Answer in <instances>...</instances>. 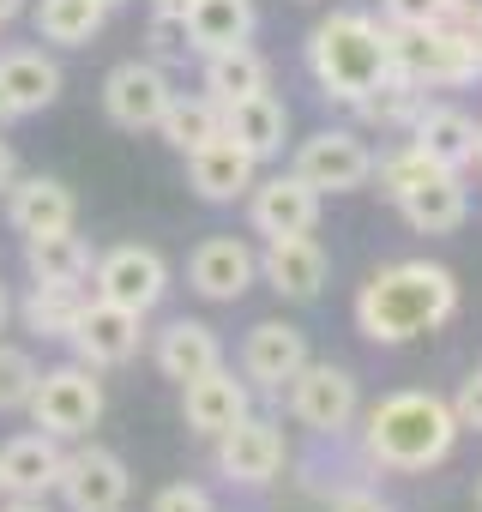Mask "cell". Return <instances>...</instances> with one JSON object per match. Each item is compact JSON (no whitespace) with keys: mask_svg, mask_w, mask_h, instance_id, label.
Masks as SVG:
<instances>
[{"mask_svg":"<svg viewBox=\"0 0 482 512\" xmlns=\"http://www.w3.org/2000/svg\"><path fill=\"white\" fill-rule=\"evenodd\" d=\"M452 314H458V278L434 260L380 266L356 290V332L368 344H410L422 332H440Z\"/></svg>","mask_w":482,"mask_h":512,"instance_id":"1","label":"cell"},{"mask_svg":"<svg viewBox=\"0 0 482 512\" xmlns=\"http://www.w3.org/2000/svg\"><path fill=\"white\" fill-rule=\"evenodd\" d=\"M458 416L446 398L434 392H386L368 416H362V452L368 464L380 470H398V476H422L434 464L452 458L458 446Z\"/></svg>","mask_w":482,"mask_h":512,"instance_id":"2","label":"cell"},{"mask_svg":"<svg viewBox=\"0 0 482 512\" xmlns=\"http://www.w3.org/2000/svg\"><path fill=\"white\" fill-rule=\"evenodd\" d=\"M308 73L320 85V97L332 103H362L386 73H392V43H386V25L368 19V13H332L314 25L308 37Z\"/></svg>","mask_w":482,"mask_h":512,"instance_id":"3","label":"cell"},{"mask_svg":"<svg viewBox=\"0 0 482 512\" xmlns=\"http://www.w3.org/2000/svg\"><path fill=\"white\" fill-rule=\"evenodd\" d=\"M386 43H392V73H404L410 85H440V91H452V85H470V79H482V61H476V43H470V31H458V25H428V31H392L386 25Z\"/></svg>","mask_w":482,"mask_h":512,"instance_id":"4","label":"cell"},{"mask_svg":"<svg viewBox=\"0 0 482 512\" xmlns=\"http://www.w3.org/2000/svg\"><path fill=\"white\" fill-rule=\"evenodd\" d=\"M103 380H97V368H85V362H61V368H43L37 374V386H31V416H37V428L43 434H55V440H91V428L103 422Z\"/></svg>","mask_w":482,"mask_h":512,"instance_id":"5","label":"cell"},{"mask_svg":"<svg viewBox=\"0 0 482 512\" xmlns=\"http://www.w3.org/2000/svg\"><path fill=\"white\" fill-rule=\"evenodd\" d=\"M284 398H290V416H296L308 434H320V440L350 434V428H356V416H362L356 374H350V368H338V362H314V356L296 368V380L284 386Z\"/></svg>","mask_w":482,"mask_h":512,"instance_id":"6","label":"cell"},{"mask_svg":"<svg viewBox=\"0 0 482 512\" xmlns=\"http://www.w3.org/2000/svg\"><path fill=\"white\" fill-rule=\"evenodd\" d=\"M91 296L97 302H115L127 314H151L163 296H169V260L157 247L145 241H121L109 253H97V266H91Z\"/></svg>","mask_w":482,"mask_h":512,"instance_id":"7","label":"cell"},{"mask_svg":"<svg viewBox=\"0 0 482 512\" xmlns=\"http://www.w3.org/2000/svg\"><path fill=\"white\" fill-rule=\"evenodd\" d=\"M55 494H61L67 512H121L133 500V476H127L121 452H109V446H73V452H61Z\"/></svg>","mask_w":482,"mask_h":512,"instance_id":"8","label":"cell"},{"mask_svg":"<svg viewBox=\"0 0 482 512\" xmlns=\"http://www.w3.org/2000/svg\"><path fill=\"white\" fill-rule=\"evenodd\" d=\"M296 175L320 193H362L374 181V151L350 127H320L296 145Z\"/></svg>","mask_w":482,"mask_h":512,"instance_id":"9","label":"cell"},{"mask_svg":"<svg viewBox=\"0 0 482 512\" xmlns=\"http://www.w3.org/2000/svg\"><path fill=\"white\" fill-rule=\"evenodd\" d=\"M284 428L278 422H266V416H241L235 428H223L217 434V470L235 482V488H266V482H278V470H284Z\"/></svg>","mask_w":482,"mask_h":512,"instance_id":"10","label":"cell"},{"mask_svg":"<svg viewBox=\"0 0 482 512\" xmlns=\"http://www.w3.org/2000/svg\"><path fill=\"white\" fill-rule=\"evenodd\" d=\"M169 97H175V85H169L163 61H121L103 79V115L127 133H157Z\"/></svg>","mask_w":482,"mask_h":512,"instance_id":"11","label":"cell"},{"mask_svg":"<svg viewBox=\"0 0 482 512\" xmlns=\"http://www.w3.org/2000/svg\"><path fill=\"white\" fill-rule=\"evenodd\" d=\"M392 205L404 211V223H410L416 235H452V229H464V217H470V187H464L458 169L428 163L422 175H410V181L392 193Z\"/></svg>","mask_w":482,"mask_h":512,"instance_id":"12","label":"cell"},{"mask_svg":"<svg viewBox=\"0 0 482 512\" xmlns=\"http://www.w3.org/2000/svg\"><path fill=\"white\" fill-rule=\"evenodd\" d=\"M73 362H85V368H127L133 356H139V344H145V314H127V308H115V302H85V314H79V326H73Z\"/></svg>","mask_w":482,"mask_h":512,"instance_id":"13","label":"cell"},{"mask_svg":"<svg viewBox=\"0 0 482 512\" xmlns=\"http://www.w3.org/2000/svg\"><path fill=\"white\" fill-rule=\"evenodd\" d=\"M254 278H260V253L241 235H211V241L193 247V260H187V284L205 302H241L254 290Z\"/></svg>","mask_w":482,"mask_h":512,"instance_id":"14","label":"cell"},{"mask_svg":"<svg viewBox=\"0 0 482 512\" xmlns=\"http://www.w3.org/2000/svg\"><path fill=\"white\" fill-rule=\"evenodd\" d=\"M320 187H308L296 169L290 175H272V181H254L248 187V217H254V229L272 241V235H314V223H320Z\"/></svg>","mask_w":482,"mask_h":512,"instance_id":"15","label":"cell"},{"mask_svg":"<svg viewBox=\"0 0 482 512\" xmlns=\"http://www.w3.org/2000/svg\"><path fill=\"white\" fill-rule=\"evenodd\" d=\"M302 362H308V332L290 320H260L241 338V380H254L266 392H284Z\"/></svg>","mask_w":482,"mask_h":512,"instance_id":"16","label":"cell"},{"mask_svg":"<svg viewBox=\"0 0 482 512\" xmlns=\"http://www.w3.org/2000/svg\"><path fill=\"white\" fill-rule=\"evenodd\" d=\"M326 247L314 235H272L260 253V278L284 296V302H320L326 290Z\"/></svg>","mask_w":482,"mask_h":512,"instance_id":"17","label":"cell"},{"mask_svg":"<svg viewBox=\"0 0 482 512\" xmlns=\"http://www.w3.org/2000/svg\"><path fill=\"white\" fill-rule=\"evenodd\" d=\"M248 410H254L248 380H235L223 362H217L211 374H199V380H187V386H181V416H187V428H193L199 440H217L223 428H235Z\"/></svg>","mask_w":482,"mask_h":512,"instance_id":"18","label":"cell"},{"mask_svg":"<svg viewBox=\"0 0 482 512\" xmlns=\"http://www.w3.org/2000/svg\"><path fill=\"white\" fill-rule=\"evenodd\" d=\"M187 181H193L199 199L235 205V199H248V187L260 181V163L241 151L229 133H217V139H205L199 151H187Z\"/></svg>","mask_w":482,"mask_h":512,"instance_id":"19","label":"cell"},{"mask_svg":"<svg viewBox=\"0 0 482 512\" xmlns=\"http://www.w3.org/2000/svg\"><path fill=\"white\" fill-rule=\"evenodd\" d=\"M404 145H416L428 163H440V169H470L476 163V115L470 109H458V103H422V115L410 121V133H404Z\"/></svg>","mask_w":482,"mask_h":512,"instance_id":"20","label":"cell"},{"mask_svg":"<svg viewBox=\"0 0 482 512\" xmlns=\"http://www.w3.org/2000/svg\"><path fill=\"white\" fill-rule=\"evenodd\" d=\"M61 97V67L43 49H7L0 55V121L43 115Z\"/></svg>","mask_w":482,"mask_h":512,"instance_id":"21","label":"cell"},{"mask_svg":"<svg viewBox=\"0 0 482 512\" xmlns=\"http://www.w3.org/2000/svg\"><path fill=\"white\" fill-rule=\"evenodd\" d=\"M61 476V440L55 434H13L0 446V494L13 500H49Z\"/></svg>","mask_w":482,"mask_h":512,"instance_id":"22","label":"cell"},{"mask_svg":"<svg viewBox=\"0 0 482 512\" xmlns=\"http://www.w3.org/2000/svg\"><path fill=\"white\" fill-rule=\"evenodd\" d=\"M79 199L61 175H25L7 187V223L13 235H49V229H73Z\"/></svg>","mask_w":482,"mask_h":512,"instance_id":"23","label":"cell"},{"mask_svg":"<svg viewBox=\"0 0 482 512\" xmlns=\"http://www.w3.org/2000/svg\"><path fill=\"white\" fill-rule=\"evenodd\" d=\"M187 49L193 55H223V49H241V43H254L260 31V7L254 0H193L187 19Z\"/></svg>","mask_w":482,"mask_h":512,"instance_id":"24","label":"cell"},{"mask_svg":"<svg viewBox=\"0 0 482 512\" xmlns=\"http://www.w3.org/2000/svg\"><path fill=\"white\" fill-rule=\"evenodd\" d=\"M223 133H229L241 151H248L254 163L284 157V139H290V109H284L272 91L235 97V103H223Z\"/></svg>","mask_w":482,"mask_h":512,"instance_id":"25","label":"cell"},{"mask_svg":"<svg viewBox=\"0 0 482 512\" xmlns=\"http://www.w3.org/2000/svg\"><path fill=\"white\" fill-rule=\"evenodd\" d=\"M217 362H223V344H217V332H211L205 320H169V326L157 332V374H163V380L187 386V380L211 374Z\"/></svg>","mask_w":482,"mask_h":512,"instance_id":"26","label":"cell"},{"mask_svg":"<svg viewBox=\"0 0 482 512\" xmlns=\"http://www.w3.org/2000/svg\"><path fill=\"white\" fill-rule=\"evenodd\" d=\"M97 266V253L85 235L73 229H49V235H25V272L37 284H85Z\"/></svg>","mask_w":482,"mask_h":512,"instance_id":"27","label":"cell"},{"mask_svg":"<svg viewBox=\"0 0 482 512\" xmlns=\"http://www.w3.org/2000/svg\"><path fill=\"white\" fill-rule=\"evenodd\" d=\"M254 91H272V61L241 43V49H223V55H205V97L223 109L235 97H254Z\"/></svg>","mask_w":482,"mask_h":512,"instance_id":"28","label":"cell"},{"mask_svg":"<svg viewBox=\"0 0 482 512\" xmlns=\"http://www.w3.org/2000/svg\"><path fill=\"white\" fill-rule=\"evenodd\" d=\"M85 290L79 284H31V296L13 308L37 338H55V344H67L73 338V326H79V314H85Z\"/></svg>","mask_w":482,"mask_h":512,"instance_id":"29","label":"cell"},{"mask_svg":"<svg viewBox=\"0 0 482 512\" xmlns=\"http://www.w3.org/2000/svg\"><path fill=\"white\" fill-rule=\"evenodd\" d=\"M109 7L103 0H37V37L55 49H85L103 31Z\"/></svg>","mask_w":482,"mask_h":512,"instance_id":"30","label":"cell"},{"mask_svg":"<svg viewBox=\"0 0 482 512\" xmlns=\"http://www.w3.org/2000/svg\"><path fill=\"white\" fill-rule=\"evenodd\" d=\"M157 133H163V145L169 151H199L205 139H217L223 133V109L199 91V97H169V109H163V121H157Z\"/></svg>","mask_w":482,"mask_h":512,"instance_id":"31","label":"cell"},{"mask_svg":"<svg viewBox=\"0 0 482 512\" xmlns=\"http://www.w3.org/2000/svg\"><path fill=\"white\" fill-rule=\"evenodd\" d=\"M422 103H428V97H422V85H410L404 73H386V79H380V85H374L362 103H350V109H356L368 127H386V133H410V121L422 115Z\"/></svg>","mask_w":482,"mask_h":512,"instance_id":"32","label":"cell"},{"mask_svg":"<svg viewBox=\"0 0 482 512\" xmlns=\"http://www.w3.org/2000/svg\"><path fill=\"white\" fill-rule=\"evenodd\" d=\"M37 356L25 350V344H7L0 338V416H13V410H25L31 404V386H37Z\"/></svg>","mask_w":482,"mask_h":512,"instance_id":"33","label":"cell"},{"mask_svg":"<svg viewBox=\"0 0 482 512\" xmlns=\"http://www.w3.org/2000/svg\"><path fill=\"white\" fill-rule=\"evenodd\" d=\"M380 13H386V25H392V31H428V25H440V19H446L440 0H380Z\"/></svg>","mask_w":482,"mask_h":512,"instance_id":"34","label":"cell"},{"mask_svg":"<svg viewBox=\"0 0 482 512\" xmlns=\"http://www.w3.org/2000/svg\"><path fill=\"white\" fill-rule=\"evenodd\" d=\"M151 512H217V500L199 482H169V488L151 494Z\"/></svg>","mask_w":482,"mask_h":512,"instance_id":"35","label":"cell"},{"mask_svg":"<svg viewBox=\"0 0 482 512\" xmlns=\"http://www.w3.org/2000/svg\"><path fill=\"white\" fill-rule=\"evenodd\" d=\"M452 416H458V428H470V434H482V368L458 386V398H452Z\"/></svg>","mask_w":482,"mask_h":512,"instance_id":"36","label":"cell"},{"mask_svg":"<svg viewBox=\"0 0 482 512\" xmlns=\"http://www.w3.org/2000/svg\"><path fill=\"white\" fill-rule=\"evenodd\" d=\"M181 43H187L181 19H157V13H151V55H157V61H169V55H175Z\"/></svg>","mask_w":482,"mask_h":512,"instance_id":"37","label":"cell"},{"mask_svg":"<svg viewBox=\"0 0 482 512\" xmlns=\"http://www.w3.org/2000/svg\"><path fill=\"white\" fill-rule=\"evenodd\" d=\"M332 512H392L374 488H344V494H332Z\"/></svg>","mask_w":482,"mask_h":512,"instance_id":"38","label":"cell"},{"mask_svg":"<svg viewBox=\"0 0 482 512\" xmlns=\"http://www.w3.org/2000/svg\"><path fill=\"white\" fill-rule=\"evenodd\" d=\"M440 7H446V25H458V31L482 25V0H440Z\"/></svg>","mask_w":482,"mask_h":512,"instance_id":"39","label":"cell"},{"mask_svg":"<svg viewBox=\"0 0 482 512\" xmlns=\"http://www.w3.org/2000/svg\"><path fill=\"white\" fill-rule=\"evenodd\" d=\"M13 181H19V157H13V145H7V139H0V193H7Z\"/></svg>","mask_w":482,"mask_h":512,"instance_id":"40","label":"cell"},{"mask_svg":"<svg viewBox=\"0 0 482 512\" xmlns=\"http://www.w3.org/2000/svg\"><path fill=\"white\" fill-rule=\"evenodd\" d=\"M187 7H193V0H151L157 19H187Z\"/></svg>","mask_w":482,"mask_h":512,"instance_id":"41","label":"cell"},{"mask_svg":"<svg viewBox=\"0 0 482 512\" xmlns=\"http://www.w3.org/2000/svg\"><path fill=\"white\" fill-rule=\"evenodd\" d=\"M0 512H49V500H7Z\"/></svg>","mask_w":482,"mask_h":512,"instance_id":"42","label":"cell"},{"mask_svg":"<svg viewBox=\"0 0 482 512\" xmlns=\"http://www.w3.org/2000/svg\"><path fill=\"white\" fill-rule=\"evenodd\" d=\"M19 13H25V0H0V25H13Z\"/></svg>","mask_w":482,"mask_h":512,"instance_id":"43","label":"cell"},{"mask_svg":"<svg viewBox=\"0 0 482 512\" xmlns=\"http://www.w3.org/2000/svg\"><path fill=\"white\" fill-rule=\"evenodd\" d=\"M13 308H19V302L7 296V284H0V332H7V320H13Z\"/></svg>","mask_w":482,"mask_h":512,"instance_id":"44","label":"cell"},{"mask_svg":"<svg viewBox=\"0 0 482 512\" xmlns=\"http://www.w3.org/2000/svg\"><path fill=\"white\" fill-rule=\"evenodd\" d=\"M470 43H476V61H482V25H476V31H470Z\"/></svg>","mask_w":482,"mask_h":512,"instance_id":"45","label":"cell"},{"mask_svg":"<svg viewBox=\"0 0 482 512\" xmlns=\"http://www.w3.org/2000/svg\"><path fill=\"white\" fill-rule=\"evenodd\" d=\"M476 169H482V121H476Z\"/></svg>","mask_w":482,"mask_h":512,"instance_id":"46","label":"cell"},{"mask_svg":"<svg viewBox=\"0 0 482 512\" xmlns=\"http://www.w3.org/2000/svg\"><path fill=\"white\" fill-rule=\"evenodd\" d=\"M476 512H482V476H476Z\"/></svg>","mask_w":482,"mask_h":512,"instance_id":"47","label":"cell"},{"mask_svg":"<svg viewBox=\"0 0 482 512\" xmlns=\"http://www.w3.org/2000/svg\"><path fill=\"white\" fill-rule=\"evenodd\" d=\"M103 7H109V13H115V7H127V0H103Z\"/></svg>","mask_w":482,"mask_h":512,"instance_id":"48","label":"cell"}]
</instances>
